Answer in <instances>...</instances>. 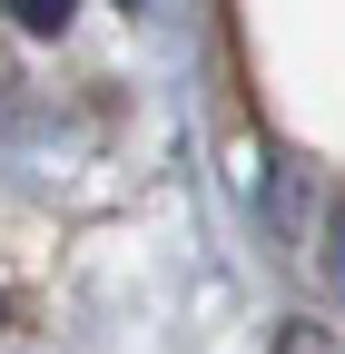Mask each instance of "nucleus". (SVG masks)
<instances>
[{"instance_id":"obj_1","label":"nucleus","mask_w":345,"mask_h":354,"mask_svg":"<svg viewBox=\"0 0 345 354\" xmlns=\"http://www.w3.org/2000/svg\"><path fill=\"white\" fill-rule=\"evenodd\" d=\"M69 10H79V0H10V20H20L30 39H60V30H69Z\"/></svg>"},{"instance_id":"obj_2","label":"nucleus","mask_w":345,"mask_h":354,"mask_svg":"<svg viewBox=\"0 0 345 354\" xmlns=\"http://www.w3.org/2000/svg\"><path fill=\"white\" fill-rule=\"evenodd\" d=\"M326 286H335V295H345V207H335V216H326Z\"/></svg>"},{"instance_id":"obj_3","label":"nucleus","mask_w":345,"mask_h":354,"mask_svg":"<svg viewBox=\"0 0 345 354\" xmlns=\"http://www.w3.org/2000/svg\"><path fill=\"white\" fill-rule=\"evenodd\" d=\"M0 315H10V295H0Z\"/></svg>"}]
</instances>
